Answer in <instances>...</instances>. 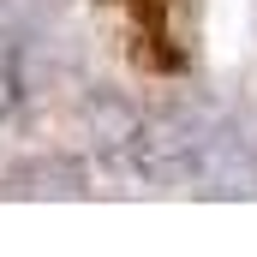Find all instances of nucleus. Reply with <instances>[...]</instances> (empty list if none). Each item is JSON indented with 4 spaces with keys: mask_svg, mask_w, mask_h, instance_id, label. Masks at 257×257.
<instances>
[{
    "mask_svg": "<svg viewBox=\"0 0 257 257\" xmlns=\"http://www.w3.org/2000/svg\"><path fill=\"white\" fill-rule=\"evenodd\" d=\"M12 186L18 192H54V197H78L84 192V168H72V162H36V168H18L12 174Z\"/></svg>",
    "mask_w": 257,
    "mask_h": 257,
    "instance_id": "1",
    "label": "nucleus"
},
{
    "mask_svg": "<svg viewBox=\"0 0 257 257\" xmlns=\"http://www.w3.org/2000/svg\"><path fill=\"white\" fill-rule=\"evenodd\" d=\"M18 102H24V78H18V60H12V54H0V120H6V114H18Z\"/></svg>",
    "mask_w": 257,
    "mask_h": 257,
    "instance_id": "2",
    "label": "nucleus"
}]
</instances>
